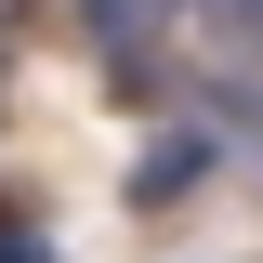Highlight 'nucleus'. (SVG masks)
Here are the masks:
<instances>
[{"instance_id": "obj_4", "label": "nucleus", "mask_w": 263, "mask_h": 263, "mask_svg": "<svg viewBox=\"0 0 263 263\" xmlns=\"http://www.w3.org/2000/svg\"><path fill=\"white\" fill-rule=\"evenodd\" d=\"M0 263H53V237L40 224H0Z\"/></svg>"}, {"instance_id": "obj_1", "label": "nucleus", "mask_w": 263, "mask_h": 263, "mask_svg": "<svg viewBox=\"0 0 263 263\" xmlns=\"http://www.w3.org/2000/svg\"><path fill=\"white\" fill-rule=\"evenodd\" d=\"M224 184V119H171V132H145V158H132V211H184V197H211Z\"/></svg>"}, {"instance_id": "obj_2", "label": "nucleus", "mask_w": 263, "mask_h": 263, "mask_svg": "<svg viewBox=\"0 0 263 263\" xmlns=\"http://www.w3.org/2000/svg\"><path fill=\"white\" fill-rule=\"evenodd\" d=\"M197 119H224V145L263 158V79L250 66H197Z\"/></svg>"}, {"instance_id": "obj_3", "label": "nucleus", "mask_w": 263, "mask_h": 263, "mask_svg": "<svg viewBox=\"0 0 263 263\" xmlns=\"http://www.w3.org/2000/svg\"><path fill=\"white\" fill-rule=\"evenodd\" d=\"M184 13H197V27H224V40H250V53H263V0H184Z\"/></svg>"}]
</instances>
